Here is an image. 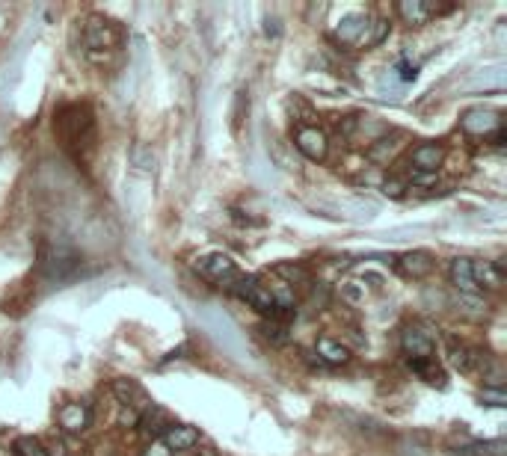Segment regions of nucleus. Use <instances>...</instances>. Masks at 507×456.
Masks as SVG:
<instances>
[{
    "label": "nucleus",
    "instance_id": "f257e3e1",
    "mask_svg": "<svg viewBox=\"0 0 507 456\" xmlns=\"http://www.w3.org/2000/svg\"><path fill=\"white\" fill-rule=\"evenodd\" d=\"M54 130L60 133V140L65 148H83V145H92L95 140V119H92V110L83 107V104H69L57 110V119H54Z\"/></svg>",
    "mask_w": 507,
    "mask_h": 456
},
{
    "label": "nucleus",
    "instance_id": "f03ea898",
    "mask_svg": "<svg viewBox=\"0 0 507 456\" xmlns=\"http://www.w3.org/2000/svg\"><path fill=\"white\" fill-rule=\"evenodd\" d=\"M196 273L202 279H208L211 284H217V288H226V291H234L241 282L238 264H234L229 255H223V252H211V255L196 258Z\"/></svg>",
    "mask_w": 507,
    "mask_h": 456
},
{
    "label": "nucleus",
    "instance_id": "7ed1b4c3",
    "mask_svg": "<svg viewBox=\"0 0 507 456\" xmlns=\"http://www.w3.org/2000/svg\"><path fill=\"white\" fill-rule=\"evenodd\" d=\"M83 42H87L89 50H119L125 42V30L110 21V18H101V15H92V18L83 24Z\"/></svg>",
    "mask_w": 507,
    "mask_h": 456
},
{
    "label": "nucleus",
    "instance_id": "20e7f679",
    "mask_svg": "<svg viewBox=\"0 0 507 456\" xmlns=\"http://www.w3.org/2000/svg\"><path fill=\"white\" fill-rule=\"evenodd\" d=\"M234 291H238L258 314H264L270 320H282V323H285V317L279 314L273 296H270V291H267V282L261 276H241V282H238V288H234Z\"/></svg>",
    "mask_w": 507,
    "mask_h": 456
},
{
    "label": "nucleus",
    "instance_id": "39448f33",
    "mask_svg": "<svg viewBox=\"0 0 507 456\" xmlns=\"http://www.w3.org/2000/svg\"><path fill=\"white\" fill-rule=\"evenodd\" d=\"M460 128L469 137H496L501 130V113L493 107H471L460 116Z\"/></svg>",
    "mask_w": 507,
    "mask_h": 456
},
{
    "label": "nucleus",
    "instance_id": "423d86ee",
    "mask_svg": "<svg viewBox=\"0 0 507 456\" xmlns=\"http://www.w3.org/2000/svg\"><path fill=\"white\" fill-rule=\"evenodd\" d=\"M294 145L302 157H309L315 163L327 160V155H329V137L317 125H300L294 130Z\"/></svg>",
    "mask_w": 507,
    "mask_h": 456
},
{
    "label": "nucleus",
    "instance_id": "0eeeda50",
    "mask_svg": "<svg viewBox=\"0 0 507 456\" xmlns=\"http://www.w3.org/2000/svg\"><path fill=\"white\" fill-rule=\"evenodd\" d=\"M400 350H403V356L413 362H427V359H436L433 352H436V344H433V338L425 326H407L400 332Z\"/></svg>",
    "mask_w": 507,
    "mask_h": 456
},
{
    "label": "nucleus",
    "instance_id": "6e6552de",
    "mask_svg": "<svg viewBox=\"0 0 507 456\" xmlns=\"http://www.w3.org/2000/svg\"><path fill=\"white\" fill-rule=\"evenodd\" d=\"M77 264H80V258L75 255L72 249H65V246H54V249H50L48 255L42 258V273H45L48 279L62 282V279H69V276L75 273Z\"/></svg>",
    "mask_w": 507,
    "mask_h": 456
},
{
    "label": "nucleus",
    "instance_id": "1a4fd4ad",
    "mask_svg": "<svg viewBox=\"0 0 507 456\" xmlns=\"http://www.w3.org/2000/svg\"><path fill=\"white\" fill-rule=\"evenodd\" d=\"M57 424L62 433H69V435H80V433H87L89 424H92V412L87 403H62L60 412H57Z\"/></svg>",
    "mask_w": 507,
    "mask_h": 456
},
{
    "label": "nucleus",
    "instance_id": "9d476101",
    "mask_svg": "<svg viewBox=\"0 0 507 456\" xmlns=\"http://www.w3.org/2000/svg\"><path fill=\"white\" fill-rule=\"evenodd\" d=\"M442 160H445V148L436 143H418L410 151V166L415 175H433L442 166Z\"/></svg>",
    "mask_w": 507,
    "mask_h": 456
},
{
    "label": "nucleus",
    "instance_id": "9b49d317",
    "mask_svg": "<svg viewBox=\"0 0 507 456\" xmlns=\"http://www.w3.org/2000/svg\"><path fill=\"white\" fill-rule=\"evenodd\" d=\"M433 267H436V261H433L430 252H407V255H400V258L395 261L398 273H400L403 279H413V282L427 279V276L433 273Z\"/></svg>",
    "mask_w": 507,
    "mask_h": 456
},
{
    "label": "nucleus",
    "instance_id": "f8f14e48",
    "mask_svg": "<svg viewBox=\"0 0 507 456\" xmlns=\"http://www.w3.org/2000/svg\"><path fill=\"white\" fill-rule=\"evenodd\" d=\"M448 359H451L454 367L460 370V374H475V370L486 367V356H484L481 350L469 347V344H457V341H451V347H448Z\"/></svg>",
    "mask_w": 507,
    "mask_h": 456
},
{
    "label": "nucleus",
    "instance_id": "ddd939ff",
    "mask_svg": "<svg viewBox=\"0 0 507 456\" xmlns=\"http://www.w3.org/2000/svg\"><path fill=\"white\" fill-rule=\"evenodd\" d=\"M113 394H116V400H119L122 406H128V409L146 412V409L151 406L148 397H146V391H143V385H137L133 379H113Z\"/></svg>",
    "mask_w": 507,
    "mask_h": 456
},
{
    "label": "nucleus",
    "instance_id": "4468645a",
    "mask_svg": "<svg viewBox=\"0 0 507 456\" xmlns=\"http://www.w3.org/2000/svg\"><path fill=\"white\" fill-rule=\"evenodd\" d=\"M436 12H442V9L433 6V4H425V0H400L398 4V15L403 18V24H410V27L427 24Z\"/></svg>",
    "mask_w": 507,
    "mask_h": 456
},
{
    "label": "nucleus",
    "instance_id": "2eb2a0df",
    "mask_svg": "<svg viewBox=\"0 0 507 456\" xmlns=\"http://www.w3.org/2000/svg\"><path fill=\"white\" fill-rule=\"evenodd\" d=\"M368 24H371V18L365 12H353V15H347V18H342L335 36H338V42H344V45H362Z\"/></svg>",
    "mask_w": 507,
    "mask_h": 456
},
{
    "label": "nucleus",
    "instance_id": "dca6fc26",
    "mask_svg": "<svg viewBox=\"0 0 507 456\" xmlns=\"http://www.w3.org/2000/svg\"><path fill=\"white\" fill-rule=\"evenodd\" d=\"M160 442L169 447V450H193L199 445V430L196 427H187V424H173L163 435Z\"/></svg>",
    "mask_w": 507,
    "mask_h": 456
},
{
    "label": "nucleus",
    "instance_id": "f3484780",
    "mask_svg": "<svg viewBox=\"0 0 507 456\" xmlns=\"http://www.w3.org/2000/svg\"><path fill=\"white\" fill-rule=\"evenodd\" d=\"M471 273H475L478 291H484V288L496 291L504 284V264L501 261H478V264H471Z\"/></svg>",
    "mask_w": 507,
    "mask_h": 456
},
{
    "label": "nucleus",
    "instance_id": "a211bd4d",
    "mask_svg": "<svg viewBox=\"0 0 507 456\" xmlns=\"http://www.w3.org/2000/svg\"><path fill=\"white\" fill-rule=\"evenodd\" d=\"M471 264L469 258H454L451 261V269H448V279L451 284L457 288V294H481L478 284H475V273H471Z\"/></svg>",
    "mask_w": 507,
    "mask_h": 456
},
{
    "label": "nucleus",
    "instance_id": "6ab92c4d",
    "mask_svg": "<svg viewBox=\"0 0 507 456\" xmlns=\"http://www.w3.org/2000/svg\"><path fill=\"white\" fill-rule=\"evenodd\" d=\"M140 430H143V435H148V438H160L169 427H173V421H169V415H166V409H160V406H151L146 409V412H140V424H137Z\"/></svg>",
    "mask_w": 507,
    "mask_h": 456
},
{
    "label": "nucleus",
    "instance_id": "aec40b11",
    "mask_svg": "<svg viewBox=\"0 0 507 456\" xmlns=\"http://www.w3.org/2000/svg\"><path fill=\"white\" fill-rule=\"evenodd\" d=\"M400 145H403V133H388L386 130L380 140H374L368 145V157L374 163H388V160H395Z\"/></svg>",
    "mask_w": 507,
    "mask_h": 456
},
{
    "label": "nucleus",
    "instance_id": "412c9836",
    "mask_svg": "<svg viewBox=\"0 0 507 456\" xmlns=\"http://www.w3.org/2000/svg\"><path fill=\"white\" fill-rule=\"evenodd\" d=\"M315 352H317L320 362H327V365H332V367L350 362V350H347L342 341H335V338H317Z\"/></svg>",
    "mask_w": 507,
    "mask_h": 456
},
{
    "label": "nucleus",
    "instance_id": "4be33fe9",
    "mask_svg": "<svg viewBox=\"0 0 507 456\" xmlns=\"http://www.w3.org/2000/svg\"><path fill=\"white\" fill-rule=\"evenodd\" d=\"M273 276L282 279L285 284H291L294 291H297V288H309V284H312V279H309V273H306V267H300V264H276Z\"/></svg>",
    "mask_w": 507,
    "mask_h": 456
},
{
    "label": "nucleus",
    "instance_id": "5701e85b",
    "mask_svg": "<svg viewBox=\"0 0 507 456\" xmlns=\"http://www.w3.org/2000/svg\"><path fill=\"white\" fill-rule=\"evenodd\" d=\"M12 453L15 456H50V450L39 442L36 435H18L12 442Z\"/></svg>",
    "mask_w": 507,
    "mask_h": 456
},
{
    "label": "nucleus",
    "instance_id": "b1692460",
    "mask_svg": "<svg viewBox=\"0 0 507 456\" xmlns=\"http://www.w3.org/2000/svg\"><path fill=\"white\" fill-rule=\"evenodd\" d=\"M415 374L425 379V382H430V385H445V370L436 365V359H427V362H413L410 365Z\"/></svg>",
    "mask_w": 507,
    "mask_h": 456
},
{
    "label": "nucleus",
    "instance_id": "393cba45",
    "mask_svg": "<svg viewBox=\"0 0 507 456\" xmlns=\"http://www.w3.org/2000/svg\"><path fill=\"white\" fill-rule=\"evenodd\" d=\"M454 306H457V311L471 314V317H484L486 314V302L481 299V294H457Z\"/></svg>",
    "mask_w": 507,
    "mask_h": 456
},
{
    "label": "nucleus",
    "instance_id": "a878e982",
    "mask_svg": "<svg viewBox=\"0 0 507 456\" xmlns=\"http://www.w3.org/2000/svg\"><path fill=\"white\" fill-rule=\"evenodd\" d=\"M386 36H388V21L386 18H371V24L365 30V39H362V48H377Z\"/></svg>",
    "mask_w": 507,
    "mask_h": 456
},
{
    "label": "nucleus",
    "instance_id": "bb28decb",
    "mask_svg": "<svg viewBox=\"0 0 507 456\" xmlns=\"http://www.w3.org/2000/svg\"><path fill=\"white\" fill-rule=\"evenodd\" d=\"M261 335L267 338L270 344H276V347H282V344H288V326L282 323V320H267V323L261 326Z\"/></svg>",
    "mask_w": 507,
    "mask_h": 456
},
{
    "label": "nucleus",
    "instance_id": "cd10ccee",
    "mask_svg": "<svg viewBox=\"0 0 507 456\" xmlns=\"http://www.w3.org/2000/svg\"><path fill=\"white\" fill-rule=\"evenodd\" d=\"M403 190H407V181H400V178H386V181H383V193H386V196L400 199Z\"/></svg>",
    "mask_w": 507,
    "mask_h": 456
},
{
    "label": "nucleus",
    "instance_id": "c85d7f7f",
    "mask_svg": "<svg viewBox=\"0 0 507 456\" xmlns=\"http://www.w3.org/2000/svg\"><path fill=\"white\" fill-rule=\"evenodd\" d=\"M481 400L486 406H504V388H484Z\"/></svg>",
    "mask_w": 507,
    "mask_h": 456
},
{
    "label": "nucleus",
    "instance_id": "c756f323",
    "mask_svg": "<svg viewBox=\"0 0 507 456\" xmlns=\"http://www.w3.org/2000/svg\"><path fill=\"white\" fill-rule=\"evenodd\" d=\"M143 456H175V453L169 450L160 438H151V442L146 445V450H143Z\"/></svg>",
    "mask_w": 507,
    "mask_h": 456
},
{
    "label": "nucleus",
    "instance_id": "7c9ffc66",
    "mask_svg": "<svg viewBox=\"0 0 507 456\" xmlns=\"http://www.w3.org/2000/svg\"><path fill=\"white\" fill-rule=\"evenodd\" d=\"M137 424H140V412H137V409L122 406V412H119V427L131 430V427H137Z\"/></svg>",
    "mask_w": 507,
    "mask_h": 456
},
{
    "label": "nucleus",
    "instance_id": "2f4dec72",
    "mask_svg": "<svg viewBox=\"0 0 507 456\" xmlns=\"http://www.w3.org/2000/svg\"><path fill=\"white\" fill-rule=\"evenodd\" d=\"M481 453H489V456H504V442H489V445H481Z\"/></svg>",
    "mask_w": 507,
    "mask_h": 456
},
{
    "label": "nucleus",
    "instance_id": "473e14b6",
    "mask_svg": "<svg viewBox=\"0 0 507 456\" xmlns=\"http://www.w3.org/2000/svg\"><path fill=\"white\" fill-rule=\"evenodd\" d=\"M398 72H400V80H413V77H415V65L400 62V65H398Z\"/></svg>",
    "mask_w": 507,
    "mask_h": 456
},
{
    "label": "nucleus",
    "instance_id": "72a5a7b5",
    "mask_svg": "<svg viewBox=\"0 0 507 456\" xmlns=\"http://www.w3.org/2000/svg\"><path fill=\"white\" fill-rule=\"evenodd\" d=\"M190 456H217L211 447H202V450H190Z\"/></svg>",
    "mask_w": 507,
    "mask_h": 456
}]
</instances>
